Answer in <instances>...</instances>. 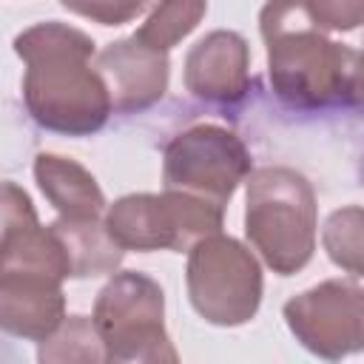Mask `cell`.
Instances as JSON below:
<instances>
[{
  "label": "cell",
  "instance_id": "6da1fadb",
  "mask_svg": "<svg viewBox=\"0 0 364 364\" xmlns=\"http://www.w3.org/2000/svg\"><path fill=\"white\" fill-rule=\"evenodd\" d=\"M14 51L28 65L23 80L28 114L43 128L85 136L105 125L111 97L100 71L91 68L94 40L88 34L51 20L23 31Z\"/></svg>",
  "mask_w": 364,
  "mask_h": 364
},
{
  "label": "cell",
  "instance_id": "7a4b0ae2",
  "mask_svg": "<svg viewBox=\"0 0 364 364\" xmlns=\"http://www.w3.org/2000/svg\"><path fill=\"white\" fill-rule=\"evenodd\" d=\"M304 0H270L262 9L270 80L276 94L296 108L358 102V51L321 34Z\"/></svg>",
  "mask_w": 364,
  "mask_h": 364
},
{
  "label": "cell",
  "instance_id": "3957f363",
  "mask_svg": "<svg viewBox=\"0 0 364 364\" xmlns=\"http://www.w3.org/2000/svg\"><path fill=\"white\" fill-rule=\"evenodd\" d=\"M245 230L264 262L290 276L316 247V199L304 176L290 168H259L247 182Z\"/></svg>",
  "mask_w": 364,
  "mask_h": 364
},
{
  "label": "cell",
  "instance_id": "277c9868",
  "mask_svg": "<svg viewBox=\"0 0 364 364\" xmlns=\"http://www.w3.org/2000/svg\"><path fill=\"white\" fill-rule=\"evenodd\" d=\"M94 330L108 361H176L162 324V290L142 273H119L94 307Z\"/></svg>",
  "mask_w": 364,
  "mask_h": 364
},
{
  "label": "cell",
  "instance_id": "5b68a950",
  "mask_svg": "<svg viewBox=\"0 0 364 364\" xmlns=\"http://www.w3.org/2000/svg\"><path fill=\"white\" fill-rule=\"evenodd\" d=\"M222 213L225 208L182 191H165L162 196L139 193L119 199L108 210L105 230L122 250H188L202 236L219 233Z\"/></svg>",
  "mask_w": 364,
  "mask_h": 364
},
{
  "label": "cell",
  "instance_id": "8992f818",
  "mask_svg": "<svg viewBox=\"0 0 364 364\" xmlns=\"http://www.w3.org/2000/svg\"><path fill=\"white\" fill-rule=\"evenodd\" d=\"M188 293L196 313L210 324H242L259 307L262 273L247 247L210 233L191 247Z\"/></svg>",
  "mask_w": 364,
  "mask_h": 364
},
{
  "label": "cell",
  "instance_id": "52a82bcc",
  "mask_svg": "<svg viewBox=\"0 0 364 364\" xmlns=\"http://www.w3.org/2000/svg\"><path fill=\"white\" fill-rule=\"evenodd\" d=\"M250 171V154L242 139L216 125H196L165 148V191H182L225 208L236 182Z\"/></svg>",
  "mask_w": 364,
  "mask_h": 364
},
{
  "label": "cell",
  "instance_id": "ba28073f",
  "mask_svg": "<svg viewBox=\"0 0 364 364\" xmlns=\"http://www.w3.org/2000/svg\"><path fill=\"white\" fill-rule=\"evenodd\" d=\"M361 290L344 282H324L284 304L290 330L324 358H341L361 347Z\"/></svg>",
  "mask_w": 364,
  "mask_h": 364
},
{
  "label": "cell",
  "instance_id": "9c48e42d",
  "mask_svg": "<svg viewBox=\"0 0 364 364\" xmlns=\"http://www.w3.org/2000/svg\"><path fill=\"white\" fill-rule=\"evenodd\" d=\"M63 276L40 267L0 270V330L43 341L63 324Z\"/></svg>",
  "mask_w": 364,
  "mask_h": 364
},
{
  "label": "cell",
  "instance_id": "30bf717a",
  "mask_svg": "<svg viewBox=\"0 0 364 364\" xmlns=\"http://www.w3.org/2000/svg\"><path fill=\"white\" fill-rule=\"evenodd\" d=\"M97 71L108 88L111 108L142 111L165 94L168 85V57L136 37L108 46L97 57Z\"/></svg>",
  "mask_w": 364,
  "mask_h": 364
},
{
  "label": "cell",
  "instance_id": "8fae6325",
  "mask_svg": "<svg viewBox=\"0 0 364 364\" xmlns=\"http://www.w3.org/2000/svg\"><path fill=\"white\" fill-rule=\"evenodd\" d=\"M185 85L208 102H236L247 91V43L233 31H213L193 46Z\"/></svg>",
  "mask_w": 364,
  "mask_h": 364
},
{
  "label": "cell",
  "instance_id": "7c38bea8",
  "mask_svg": "<svg viewBox=\"0 0 364 364\" xmlns=\"http://www.w3.org/2000/svg\"><path fill=\"white\" fill-rule=\"evenodd\" d=\"M34 176L63 219H97L102 213V191L82 165L54 154H40Z\"/></svg>",
  "mask_w": 364,
  "mask_h": 364
},
{
  "label": "cell",
  "instance_id": "4fadbf2b",
  "mask_svg": "<svg viewBox=\"0 0 364 364\" xmlns=\"http://www.w3.org/2000/svg\"><path fill=\"white\" fill-rule=\"evenodd\" d=\"M68 259V276H100L119 264L122 247L97 219H57L51 225Z\"/></svg>",
  "mask_w": 364,
  "mask_h": 364
},
{
  "label": "cell",
  "instance_id": "5bb4252c",
  "mask_svg": "<svg viewBox=\"0 0 364 364\" xmlns=\"http://www.w3.org/2000/svg\"><path fill=\"white\" fill-rule=\"evenodd\" d=\"M202 14H205V0H162L159 9L145 20V26L134 37L156 51H168L199 23Z\"/></svg>",
  "mask_w": 364,
  "mask_h": 364
},
{
  "label": "cell",
  "instance_id": "9a60e30c",
  "mask_svg": "<svg viewBox=\"0 0 364 364\" xmlns=\"http://www.w3.org/2000/svg\"><path fill=\"white\" fill-rule=\"evenodd\" d=\"M40 361H108L105 347L94 330V321L85 316H71L63 330L57 327L48 338H43Z\"/></svg>",
  "mask_w": 364,
  "mask_h": 364
},
{
  "label": "cell",
  "instance_id": "2e32d148",
  "mask_svg": "<svg viewBox=\"0 0 364 364\" xmlns=\"http://www.w3.org/2000/svg\"><path fill=\"white\" fill-rule=\"evenodd\" d=\"M361 210L347 208L330 216L324 230V245L330 250V259L350 273H361Z\"/></svg>",
  "mask_w": 364,
  "mask_h": 364
},
{
  "label": "cell",
  "instance_id": "e0dca14e",
  "mask_svg": "<svg viewBox=\"0 0 364 364\" xmlns=\"http://www.w3.org/2000/svg\"><path fill=\"white\" fill-rule=\"evenodd\" d=\"M31 225H37V213L26 191L14 182H0V247H6Z\"/></svg>",
  "mask_w": 364,
  "mask_h": 364
},
{
  "label": "cell",
  "instance_id": "ac0fdd59",
  "mask_svg": "<svg viewBox=\"0 0 364 364\" xmlns=\"http://www.w3.org/2000/svg\"><path fill=\"white\" fill-rule=\"evenodd\" d=\"M60 3L102 26H122L134 20L139 11H145L154 0H60Z\"/></svg>",
  "mask_w": 364,
  "mask_h": 364
},
{
  "label": "cell",
  "instance_id": "d6986e66",
  "mask_svg": "<svg viewBox=\"0 0 364 364\" xmlns=\"http://www.w3.org/2000/svg\"><path fill=\"white\" fill-rule=\"evenodd\" d=\"M310 20L318 28H355L361 23L364 0H304Z\"/></svg>",
  "mask_w": 364,
  "mask_h": 364
}]
</instances>
